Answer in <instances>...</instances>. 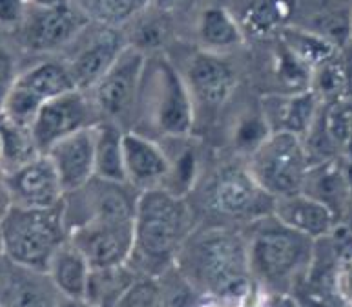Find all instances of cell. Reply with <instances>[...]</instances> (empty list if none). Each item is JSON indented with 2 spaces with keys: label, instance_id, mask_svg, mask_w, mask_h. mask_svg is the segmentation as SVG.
<instances>
[{
  "label": "cell",
  "instance_id": "d4e9b609",
  "mask_svg": "<svg viewBox=\"0 0 352 307\" xmlns=\"http://www.w3.org/2000/svg\"><path fill=\"white\" fill-rule=\"evenodd\" d=\"M279 37H281V44L285 48L312 72L342 53V48L331 43L329 39L309 32V30H303L300 26H294V24L283 28L279 32Z\"/></svg>",
  "mask_w": 352,
  "mask_h": 307
},
{
  "label": "cell",
  "instance_id": "4fadbf2b",
  "mask_svg": "<svg viewBox=\"0 0 352 307\" xmlns=\"http://www.w3.org/2000/svg\"><path fill=\"white\" fill-rule=\"evenodd\" d=\"M88 22L74 4L52 10L33 8L22 22V39L33 52H55L74 43Z\"/></svg>",
  "mask_w": 352,
  "mask_h": 307
},
{
  "label": "cell",
  "instance_id": "ac0fdd59",
  "mask_svg": "<svg viewBox=\"0 0 352 307\" xmlns=\"http://www.w3.org/2000/svg\"><path fill=\"white\" fill-rule=\"evenodd\" d=\"M272 216L279 223H283L285 227L305 234L316 242L329 238L334 233V229L340 225V220L329 207L303 192L276 198Z\"/></svg>",
  "mask_w": 352,
  "mask_h": 307
},
{
  "label": "cell",
  "instance_id": "8d00e7d4",
  "mask_svg": "<svg viewBox=\"0 0 352 307\" xmlns=\"http://www.w3.org/2000/svg\"><path fill=\"white\" fill-rule=\"evenodd\" d=\"M11 207H13V198H11L8 180H6V172L0 169V222L11 211Z\"/></svg>",
  "mask_w": 352,
  "mask_h": 307
},
{
  "label": "cell",
  "instance_id": "74e56055",
  "mask_svg": "<svg viewBox=\"0 0 352 307\" xmlns=\"http://www.w3.org/2000/svg\"><path fill=\"white\" fill-rule=\"evenodd\" d=\"M33 8H41V10H52V8H64V6L72 4V0H28Z\"/></svg>",
  "mask_w": 352,
  "mask_h": 307
},
{
  "label": "cell",
  "instance_id": "7a4b0ae2",
  "mask_svg": "<svg viewBox=\"0 0 352 307\" xmlns=\"http://www.w3.org/2000/svg\"><path fill=\"white\" fill-rule=\"evenodd\" d=\"M192 233V212L184 198L163 187L139 192L132 260H137L141 275L157 276L175 262Z\"/></svg>",
  "mask_w": 352,
  "mask_h": 307
},
{
  "label": "cell",
  "instance_id": "9a60e30c",
  "mask_svg": "<svg viewBox=\"0 0 352 307\" xmlns=\"http://www.w3.org/2000/svg\"><path fill=\"white\" fill-rule=\"evenodd\" d=\"M122 154L128 185L144 192L163 187L170 172V158L163 147L135 130L122 136Z\"/></svg>",
  "mask_w": 352,
  "mask_h": 307
},
{
  "label": "cell",
  "instance_id": "52a82bcc",
  "mask_svg": "<svg viewBox=\"0 0 352 307\" xmlns=\"http://www.w3.org/2000/svg\"><path fill=\"white\" fill-rule=\"evenodd\" d=\"M68 240L85 255L91 271L126 267L135 247V218H91L69 229Z\"/></svg>",
  "mask_w": 352,
  "mask_h": 307
},
{
  "label": "cell",
  "instance_id": "e0dca14e",
  "mask_svg": "<svg viewBox=\"0 0 352 307\" xmlns=\"http://www.w3.org/2000/svg\"><path fill=\"white\" fill-rule=\"evenodd\" d=\"M186 85L192 97L208 106H219L232 96L236 88V72L219 53L203 52L195 53L190 59L186 70Z\"/></svg>",
  "mask_w": 352,
  "mask_h": 307
},
{
  "label": "cell",
  "instance_id": "ffe728a7",
  "mask_svg": "<svg viewBox=\"0 0 352 307\" xmlns=\"http://www.w3.org/2000/svg\"><path fill=\"white\" fill-rule=\"evenodd\" d=\"M321 106L323 103L310 88L287 96L267 97L263 117L272 132H289L303 139L318 119Z\"/></svg>",
  "mask_w": 352,
  "mask_h": 307
},
{
  "label": "cell",
  "instance_id": "8992f818",
  "mask_svg": "<svg viewBox=\"0 0 352 307\" xmlns=\"http://www.w3.org/2000/svg\"><path fill=\"white\" fill-rule=\"evenodd\" d=\"M146 112L164 138L183 139L194 127V97L186 81L166 59L153 63L148 83Z\"/></svg>",
  "mask_w": 352,
  "mask_h": 307
},
{
  "label": "cell",
  "instance_id": "836d02e7",
  "mask_svg": "<svg viewBox=\"0 0 352 307\" xmlns=\"http://www.w3.org/2000/svg\"><path fill=\"white\" fill-rule=\"evenodd\" d=\"M28 0H0V28L22 26L28 15Z\"/></svg>",
  "mask_w": 352,
  "mask_h": 307
},
{
  "label": "cell",
  "instance_id": "f35d334b",
  "mask_svg": "<svg viewBox=\"0 0 352 307\" xmlns=\"http://www.w3.org/2000/svg\"><path fill=\"white\" fill-rule=\"evenodd\" d=\"M55 307H95L94 304H89L88 300H74V298H58V302Z\"/></svg>",
  "mask_w": 352,
  "mask_h": 307
},
{
  "label": "cell",
  "instance_id": "ba28073f",
  "mask_svg": "<svg viewBox=\"0 0 352 307\" xmlns=\"http://www.w3.org/2000/svg\"><path fill=\"white\" fill-rule=\"evenodd\" d=\"M74 90H77V86L66 63L44 61L19 75L0 116L22 128H32L35 117L47 101Z\"/></svg>",
  "mask_w": 352,
  "mask_h": 307
},
{
  "label": "cell",
  "instance_id": "83f0119b",
  "mask_svg": "<svg viewBox=\"0 0 352 307\" xmlns=\"http://www.w3.org/2000/svg\"><path fill=\"white\" fill-rule=\"evenodd\" d=\"M99 307H164L163 286L157 276L139 275L106 297Z\"/></svg>",
  "mask_w": 352,
  "mask_h": 307
},
{
  "label": "cell",
  "instance_id": "e575fe53",
  "mask_svg": "<svg viewBox=\"0 0 352 307\" xmlns=\"http://www.w3.org/2000/svg\"><path fill=\"white\" fill-rule=\"evenodd\" d=\"M163 37L164 30L159 22H146L139 30V41H137V44H132V46L139 48L141 52H144L146 48H157L161 41H163Z\"/></svg>",
  "mask_w": 352,
  "mask_h": 307
},
{
  "label": "cell",
  "instance_id": "60d3db41",
  "mask_svg": "<svg viewBox=\"0 0 352 307\" xmlns=\"http://www.w3.org/2000/svg\"><path fill=\"white\" fill-rule=\"evenodd\" d=\"M152 2L155 6H159V8H168V6L175 4L177 0H152Z\"/></svg>",
  "mask_w": 352,
  "mask_h": 307
},
{
  "label": "cell",
  "instance_id": "f546056e",
  "mask_svg": "<svg viewBox=\"0 0 352 307\" xmlns=\"http://www.w3.org/2000/svg\"><path fill=\"white\" fill-rule=\"evenodd\" d=\"M314 94L320 97L323 105L342 101L349 97V74L347 64L342 59V53L329 63L321 64L312 74V86Z\"/></svg>",
  "mask_w": 352,
  "mask_h": 307
},
{
  "label": "cell",
  "instance_id": "5bb4252c",
  "mask_svg": "<svg viewBox=\"0 0 352 307\" xmlns=\"http://www.w3.org/2000/svg\"><path fill=\"white\" fill-rule=\"evenodd\" d=\"M126 46L124 33L119 28L102 26L99 32L94 33L88 43L80 46L66 63L77 90L86 94L94 90L95 85L116 64Z\"/></svg>",
  "mask_w": 352,
  "mask_h": 307
},
{
  "label": "cell",
  "instance_id": "d6a6232c",
  "mask_svg": "<svg viewBox=\"0 0 352 307\" xmlns=\"http://www.w3.org/2000/svg\"><path fill=\"white\" fill-rule=\"evenodd\" d=\"M19 75L21 74H16L15 57L11 55L10 50L0 44V112L4 108L6 99L13 90Z\"/></svg>",
  "mask_w": 352,
  "mask_h": 307
},
{
  "label": "cell",
  "instance_id": "1f68e13d",
  "mask_svg": "<svg viewBox=\"0 0 352 307\" xmlns=\"http://www.w3.org/2000/svg\"><path fill=\"white\" fill-rule=\"evenodd\" d=\"M237 136L236 141L239 147L247 149L248 152L252 154L254 150L258 149L259 145L263 143L265 139L272 134L270 127H268L267 119L263 116L261 117H248L245 121H241V125L237 127Z\"/></svg>",
  "mask_w": 352,
  "mask_h": 307
},
{
  "label": "cell",
  "instance_id": "9c48e42d",
  "mask_svg": "<svg viewBox=\"0 0 352 307\" xmlns=\"http://www.w3.org/2000/svg\"><path fill=\"white\" fill-rule=\"evenodd\" d=\"M146 53L128 44L116 64L91 90L95 108L106 121H121L135 108L146 70Z\"/></svg>",
  "mask_w": 352,
  "mask_h": 307
},
{
  "label": "cell",
  "instance_id": "5b68a950",
  "mask_svg": "<svg viewBox=\"0 0 352 307\" xmlns=\"http://www.w3.org/2000/svg\"><path fill=\"white\" fill-rule=\"evenodd\" d=\"M310 158L300 136L272 132L250 154L247 169L259 187L270 196H290L301 192Z\"/></svg>",
  "mask_w": 352,
  "mask_h": 307
},
{
  "label": "cell",
  "instance_id": "7c38bea8",
  "mask_svg": "<svg viewBox=\"0 0 352 307\" xmlns=\"http://www.w3.org/2000/svg\"><path fill=\"white\" fill-rule=\"evenodd\" d=\"M13 205L26 209H53L63 205L66 192L52 159L38 154L19 169L6 172Z\"/></svg>",
  "mask_w": 352,
  "mask_h": 307
},
{
  "label": "cell",
  "instance_id": "d590c367",
  "mask_svg": "<svg viewBox=\"0 0 352 307\" xmlns=\"http://www.w3.org/2000/svg\"><path fill=\"white\" fill-rule=\"evenodd\" d=\"M338 295L345 306H352V262L342 265L338 273Z\"/></svg>",
  "mask_w": 352,
  "mask_h": 307
},
{
  "label": "cell",
  "instance_id": "7402d4cb",
  "mask_svg": "<svg viewBox=\"0 0 352 307\" xmlns=\"http://www.w3.org/2000/svg\"><path fill=\"white\" fill-rule=\"evenodd\" d=\"M301 192L329 207L342 223L351 203L347 178H345V161L336 158L310 165Z\"/></svg>",
  "mask_w": 352,
  "mask_h": 307
},
{
  "label": "cell",
  "instance_id": "6da1fadb",
  "mask_svg": "<svg viewBox=\"0 0 352 307\" xmlns=\"http://www.w3.org/2000/svg\"><path fill=\"white\" fill-rule=\"evenodd\" d=\"M190 287L216 298H239L252 278L247 238L228 229L192 233L177 260Z\"/></svg>",
  "mask_w": 352,
  "mask_h": 307
},
{
  "label": "cell",
  "instance_id": "f1b7e54d",
  "mask_svg": "<svg viewBox=\"0 0 352 307\" xmlns=\"http://www.w3.org/2000/svg\"><path fill=\"white\" fill-rule=\"evenodd\" d=\"M148 0H72V4L100 26L119 28L146 6Z\"/></svg>",
  "mask_w": 352,
  "mask_h": 307
},
{
  "label": "cell",
  "instance_id": "ee69618b",
  "mask_svg": "<svg viewBox=\"0 0 352 307\" xmlns=\"http://www.w3.org/2000/svg\"><path fill=\"white\" fill-rule=\"evenodd\" d=\"M217 307H226V306H217Z\"/></svg>",
  "mask_w": 352,
  "mask_h": 307
},
{
  "label": "cell",
  "instance_id": "cb8c5ba5",
  "mask_svg": "<svg viewBox=\"0 0 352 307\" xmlns=\"http://www.w3.org/2000/svg\"><path fill=\"white\" fill-rule=\"evenodd\" d=\"M124 130L113 121L95 125V178L113 183H128L122 154Z\"/></svg>",
  "mask_w": 352,
  "mask_h": 307
},
{
  "label": "cell",
  "instance_id": "603a6c76",
  "mask_svg": "<svg viewBox=\"0 0 352 307\" xmlns=\"http://www.w3.org/2000/svg\"><path fill=\"white\" fill-rule=\"evenodd\" d=\"M91 273L94 271L85 255L69 240H66L53 255L46 275L60 297L86 300Z\"/></svg>",
  "mask_w": 352,
  "mask_h": 307
},
{
  "label": "cell",
  "instance_id": "4dcf8cb0",
  "mask_svg": "<svg viewBox=\"0 0 352 307\" xmlns=\"http://www.w3.org/2000/svg\"><path fill=\"white\" fill-rule=\"evenodd\" d=\"M0 128H2V139H4V159H2V170L19 169L21 165L37 158L38 149L33 141L32 130L22 128L15 123L8 121L4 116H0Z\"/></svg>",
  "mask_w": 352,
  "mask_h": 307
},
{
  "label": "cell",
  "instance_id": "b9f144b4",
  "mask_svg": "<svg viewBox=\"0 0 352 307\" xmlns=\"http://www.w3.org/2000/svg\"><path fill=\"white\" fill-rule=\"evenodd\" d=\"M2 159H4V139H2V128H0V169H2Z\"/></svg>",
  "mask_w": 352,
  "mask_h": 307
},
{
  "label": "cell",
  "instance_id": "4316f807",
  "mask_svg": "<svg viewBox=\"0 0 352 307\" xmlns=\"http://www.w3.org/2000/svg\"><path fill=\"white\" fill-rule=\"evenodd\" d=\"M296 0H252L243 15V30L254 35L281 32L294 19Z\"/></svg>",
  "mask_w": 352,
  "mask_h": 307
},
{
  "label": "cell",
  "instance_id": "2e32d148",
  "mask_svg": "<svg viewBox=\"0 0 352 307\" xmlns=\"http://www.w3.org/2000/svg\"><path fill=\"white\" fill-rule=\"evenodd\" d=\"M46 156L66 194L86 187L95 178V125L58 141Z\"/></svg>",
  "mask_w": 352,
  "mask_h": 307
},
{
  "label": "cell",
  "instance_id": "3957f363",
  "mask_svg": "<svg viewBox=\"0 0 352 307\" xmlns=\"http://www.w3.org/2000/svg\"><path fill=\"white\" fill-rule=\"evenodd\" d=\"M248 265L254 280L283 293L309 275L316 240L285 227L274 216L252 223L247 238Z\"/></svg>",
  "mask_w": 352,
  "mask_h": 307
},
{
  "label": "cell",
  "instance_id": "ab89813d",
  "mask_svg": "<svg viewBox=\"0 0 352 307\" xmlns=\"http://www.w3.org/2000/svg\"><path fill=\"white\" fill-rule=\"evenodd\" d=\"M345 178H347L349 194H351V202H352V158L345 159Z\"/></svg>",
  "mask_w": 352,
  "mask_h": 307
},
{
  "label": "cell",
  "instance_id": "f6af8a7d",
  "mask_svg": "<svg viewBox=\"0 0 352 307\" xmlns=\"http://www.w3.org/2000/svg\"><path fill=\"white\" fill-rule=\"evenodd\" d=\"M345 307H352V306H345Z\"/></svg>",
  "mask_w": 352,
  "mask_h": 307
},
{
  "label": "cell",
  "instance_id": "30bf717a",
  "mask_svg": "<svg viewBox=\"0 0 352 307\" xmlns=\"http://www.w3.org/2000/svg\"><path fill=\"white\" fill-rule=\"evenodd\" d=\"M212 209L237 222H259L272 216L274 198L265 192L247 167H226L210 189Z\"/></svg>",
  "mask_w": 352,
  "mask_h": 307
},
{
  "label": "cell",
  "instance_id": "277c9868",
  "mask_svg": "<svg viewBox=\"0 0 352 307\" xmlns=\"http://www.w3.org/2000/svg\"><path fill=\"white\" fill-rule=\"evenodd\" d=\"M66 240L64 202L53 209L13 205L0 222V253L4 260L44 275L53 255Z\"/></svg>",
  "mask_w": 352,
  "mask_h": 307
},
{
  "label": "cell",
  "instance_id": "8fae6325",
  "mask_svg": "<svg viewBox=\"0 0 352 307\" xmlns=\"http://www.w3.org/2000/svg\"><path fill=\"white\" fill-rule=\"evenodd\" d=\"M94 110H97L86 92L74 90L58 96L41 108L32 125L33 141L41 154H47L72 134L94 127Z\"/></svg>",
  "mask_w": 352,
  "mask_h": 307
},
{
  "label": "cell",
  "instance_id": "7bdbcfd3",
  "mask_svg": "<svg viewBox=\"0 0 352 307\" xmlns=\"http://www.w3.org/2000/svg\"><path fill=\"white\" fill-rule=\"evenodd\" d=\"M351 41H352V0H351Z\"/></svg>",
  "mask_w": 352,
  "mask_h": 307
},
{
  "label": "cell",
  "instance_id": "d6986e66",
  "mask_svg": "<svg viewBox=\"0 0 352 307\" xmlns=\"http://www.w3.org/2000/svg\"><path fill=\"white\" fill-rule=\"evenodd\" d=\"M294 26L343 48L351 41V0H296Z\"/></svg>",
  "mask_w": 352,
  "mask_h": 307
},
{
  "label": "cell",
  "instance_id": "44dd1931",
  "mask_svg": "<svg viewBox=\"0 0 352 307\" xmlns=\"http://www.w3.org/2000/svg\"><path fill=\"white\" fill-rule=\"evenodd\" d=\"M53 293L57 289L44 273L11 262L8 269L0 271V307H55L60 297L53 298Z\"/></svg>",
  "mask_w": 352,
  "mask_h": 307
},
{
  "label": "cell",
  "instance_id": "484cf974",
  "mask_svg": "<svg viewBox=\"0 0 352 307\" xmlns=\"http://www.w3.org/2000/svg\"><path fill=\"white\" fill-rule=\"evenodd\" d=\"M197 33L201 44L212 53L232 50L243 43V28L225 8H208L203 11Z\"/></svg>",
  "mask_w": 352,
  "mask_h": 307
}]
</instances>
